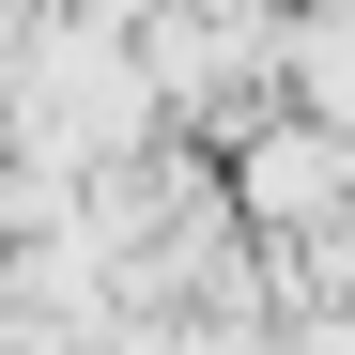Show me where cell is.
<instances>
[{"label":"cell","mask_w":355,"mask_h":355,"mask_svg":"<svg viewBox=\"0 0 355 355\" xmlns=\"http://www.w3.org/2000/svg\"><path fill=\"white\" fill-rule=\"evenodd\" d=\"M248 201H263V216H340V155H324V139H278V155L248 170Z\"/></svg>","instance_id":"cell-1"}]
</instances>
